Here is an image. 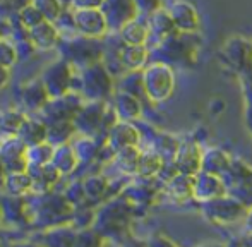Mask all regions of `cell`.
Returning <instances> with one entry per match:
<instances>
[{"mask_svg": "<svg viewBox=\"0 0 252 247\" xmlns=\"http://www.w3.org/2000/svg\"><path fill=\"white\" fill-rule=\"evenodd\" d=\"M115 90V76L110 72V69L103 61L90 63V65L76 70L74 91H77L84 100L108 101L113 96Z\"/></svg>", "mask_w": 252, "mask_h": 247, "instance_id": "6da1fadb", "label": "cell"}, {"mask_svg": "<svg viewBox=\"0 0 252 247\" xmlns=\"http://www.w3.org/2000/svg\"><path fill=\"white\" fill-rule=\"evenodd\" d=\"M30 221L40 223L41 227H55L60 223H69L74 218L76 210L65 199L62 192H47V194H30Z\"/></svg>", "mask_w": 252, "mask_h": 247, "instance_id": "7a4b0ae2", "label": "cell"}, {"mask_svg": "<svg viewBox=\"0 0 252 247\" xmlns=\"http://www.w3.org/2000/svg\"><path fill=\"white\" fill-rule=\"evenodd\" d=\"M117 119L112 103L108 101H91L84 100L77 114L74 115L72 124L77 130V136L105 137L106 130L113 125Z\"/></svg>", "mask_w": 252, "mask_h": 247, "instance_id": "3957f363", "label": "cell"}, {"mask_svg": "<svg viewBox=\"0 0 252 247\" xmlns=\"http://www.w3.org/2000/svg\"><path fill=\"white\" fill-rule=\"evenodd\" d=\"M57 54L67 61L76 70L90 65V63L100 62L105 57V45L103 40L86 38L81 34L60 38V43L57 47Z\"/></svg>", "mask_w": 252, "mask_h": 247, "instance_id": "277c9868", "label": "cell"}, {"mask_svg": "<svg viewBox=\"0 0 252 247\" xmlns=\"http://www.w3.org/2000/svg\"><path fill=\"white\" fill-rule=\"evenodd\" d=\"M144 94L153 103L166 101L175 91V74L163 62H150L143 69Z\"/></svg>", "mask_w": 252, "mask_h": 247, "instance_id": "5b68a950", "label": "cell"}, {"mask_svg": "<svg viewBox=\"0 0 252 247\" xmlns=\"http://www.w3.org/2000/svg\"><path fill=\"white\" fill-rule=\"evenodd\" d=\"M47 88L50 98L62 96V94L74 91V81H76V69L62 57L48 62L43 67L41 74L38 76Z\"/></svg>", "mask_w": 252, "mask_h": 247, "instance_id": "8992f818", "label": "cell"}, {"mask_svg": "<svg viewBox=\"0 0 252 247\" xmlns=\"http://www.w3.org/2000/svg\"><path fill=\"white\" fill-rule=\"evenodd\" d=\"M130 211H132V203L126 196L115 197L94 213V230L100 232L103 237L108 232L119 230L120 227H124L129 221Z\"/></svg>", "mask_w": 252, "mask_h": 247, "instance_id": "52a82bcc", "label": "cell"}, {"mask_svg": "<svg viewBox=\"0 0 252 247\" xmlns=\"http://www.w3.org/2000/svg\"><path fill=\"white\" fill-rule=\"evenodd\" d=\"M246 206L242 201L228 196H220L202 203V213L211 223H233L235 220L246 216Z\"/></svg>", "mask_w": 252, "mask_h": 247, "instance_id": "ba28073f", "label": "cell"}, {"mask_svg": "<svg viewBox=\"0 0 252 247\" xmlns=\"http://www.w3.org/2000/svg\"><path fill=\"white\" fill-rule=\"evenodd\" d=\"M83 103L84 98L77 91H69V93L62 94V96L50 98L48 103L45 105V108L38 115L43 119L45 124L67 122L72 121Z\"/></svg>", "mask_w": 252, "mask_h": 247, "instance_id": "9c48e42d", "label": "cell"}, {"mask_svg": "<svg viewBox=\"0 0 252 247\" xmlns=\"http://www.w3.org/2000/svg\"><path fill=\"white\" fill-rule=\"evenodd\" d=\"M101 12L108 23L110 33H119L127 23L139 17V10L134 0H105Z\"/></svg>", "mask_w": 252, "mask_h": 247, "instance_id": "30bf717a", "label": "cell"}, {"mask_svg": "<svg viewBox=\"0 0 252 247\" xmlns=\"http://www.w3.org/2000/svg\"><path fill=\"white\" fill-rule=\"evenodd\" d=\"M77 34L94 40H103L110 33L108 23L103 16L101 9H77L74 10Z\"/></svg>", "mask_w": 252, "mask_h": 247, "instance_id": "8fae6325", "label": "cell"}, {"mask_svg": "<svg viewBox=\"0 0 252 247\" xmlns=\"http://www.w3.org/2000/svg\"><path fill=\"white\" fill-rule=\"evenodd\" d=\"M17 96H19V107L28 115H38L50 100V94H48L47 88L43 86L40 77H34V79L21 84Z\"/></svg>", "mask_w": 252, "mask_h": 247, "instance_id": "7c38bea8", "label": "cell"}, {"mask_svg": "<svg viewBox=\"0 0 252 247\" xmlns=\"http://www.w3.org/2000/svg\"><path fill=\"white\" fill-rule=\"evenodd\" d=\"M139 143L141 132L139 127L134 125V122L117 121L105 134V144L112 154H115L117 151L124 150V148L139 146Z\"/></svg>", "mask_w": 252, "mask_h": 247, "instance_id": "4fadbf2b", "label": "cell"}, {"mask_svg": "<svg viewBox=\"0 0 252 247\" xmlns=\"http://www.w3.org/2000/svg\"><path fill=\"white\" fill-rule=\"evenodd\" d=\"M113 57L122 74L127 70H141L150 63V48L146 45H127L120 41Z\"/></svg>", "mask_w": 252, "mask_h": 247, "instance_id": "5bb4252c", "label": "cell"}, {"mask_svg": "<svg viewBox=\"0 0 252 247\" xmlns=\"http://www.w3.org/2000/svg\"><path fill=\"white\" fill-rule=\"evenodd\" d=\"M26 150L28 146L17 136L0 139V161L7 172L28 170Z\"/></svg>", "mask_w": 252, "mask_h": 247, "instance_id": "9a60e30c", "label": "cell"}, {"mask_svg": "<svg viewBox=\"0 0 252 247\" xmlns=\"http://www.w3.org/2000/svg\"><path fill=\"white\" fill-rule=\"evenodd\" d=\"M201 161L202 150L197 146V143H179L172 163L179 174L194 177L201 172Z\"/></svg>", "mask_w": 252, "mask_h": 247, "instance_id": "2e32d148", "label": "cell"}, {"mask_svg": "<svg viewBox=\"0 0 252 247\" xmlns=\"http://www.w3.org/2000/svg\"><path fill=\"white\" fill-rule=\"evenodd\" d=\"M172 17L175 30L179 33H194L199 28V14L197 9L189 2V0H177L175 3L170 5V9H166Z\"/></svg>", "mask_w": 252, "mask_h": 247, "instance_id": "e0dca14e", "label": "cell"}, {"mask_svg": "<svg viewBox=\"0 0 252 247\" xmlns=\"http://www.w3.org/2000/svg\"><path fill=\"white\" fill-rule=\"evenodd\" d=\"M110 103L119 121L134 122L141 117L143 112V100L122 90H115L113 96L110 98Z\"/></svg>", "mask_w": 252, "mask_h": 247, "instance_id": "ac0fdd59", "label": "cell"}, {"mask_svg": "<svg viewBox=\"0 0 252 247\" xmlns=\"http://www.w3.org/2000/svg\"><path fill=\"white\" fill-rule=\"evenodd\" d=\"M2 220L10 223H30V199L23 196L0 194Z\"/></svg>", "mask_w": 252, "mask_h": 247, "instance_id": "d6986e66", "label": "cell"}, {"mask_svg": "<svg viewBox=\"0 0 252 247\" xmlns=\"http://www.w3.org/2000/svg\"><path fill=\"white\" fill-rule=\"evenodd\" d=\"M30 34V41L34 47L36 52H50L57 50L60 43V33L57 30V26L50 21H43V23L36 24L34 28L28 30Z\"/></svg>", "mask_w": 252, "mask_h": 247, "instance_id": "ffe728a7", "label": "cell"}, {"mask_svg": "<svg viewBox=\"0 0 252 247\" xmlns=\"http://www.w3.org/2000/svg\"><path fill=\"white\" fill-rule=\"evenodd\" d=\"M225 194V184L223 179L218 175L208 174V172H199L194 175V187H192V197L199 199L201 203L209 199H215Z\"/></svg>", "mask_w": 252, "mask_h": 247, "instance_id": "44dd1931", "label": "cell"}, {"mask_svg": "<svg viewBox=\"0 0 252 247\" xmlns=\"http://www.w3.org/2000/svg\"><path fill=\"white\" fill-rule=\"evenodd\" d=\"M146 23H148V30H150V43H148V47H151V45L158 43V41L165 40V38H168V36H172V34L179 33V31L175 30V24H173L168 10L163 9V7L155 10L153 14H150Z\"/></svg>", "mask_w": 252, "mask_h": 247, "instance_id": "7402d4cb", "label": "cell"}, {"mask_svg": "<svg viewBox=\"0 0 252 247\" xmlns=\"http://www.w3.org/2000/svg\"><path fill=\"white\" fill-rule=\"evenodd\" d=\"M28 172H30L31 179H33V190H31V194H36V196L38 194H47L55 190L57 184L63 179L52 163L43 165V167L28 168Z\"/></svg>", "mask_w": 252, "mask_h": 247, "instance_id": "603a6c76", "label": "cell"}, {"mask_svg": "<svg viewBox=\"0 0 252 247\" xmlns=\"http://www.w3.org/2000/svg\"><path fill=\"white\" fill-rule=\"evenodd\" d=\"M77 230L70 223H60L45 228L40 244L45 247H74Z\"/></svg>", "mask_w": 252, "mask_h": 247, "instance_id": "cb8c5ba5", "label": "cell"}, {"mask_svg": "<svg viewBox=\"0 0 252 247\" xmlns=\"http://www.w3.org/2000/svg\"><path fill=\"white\" fill-rule=\"evenodd\" d=\"M50 163L59 170V174L62 175V177H67V175L74 174V172L77 170V167L81 165L72 143L60 144V146L53 148V156H52Z\"/></svg>", "mask_w": 252, "mask_h": 247, "instance_id": "d4e9b609", "label": "cell"}, {"mask_svg": "<svg viewBox=\"0 0 252 247\" xmlns=\"http://www.w3.org/2000/svg\"><path fill=\"white\" fill-rule=\"evenodd\" d=\"M17 137L26 146L43 143V141H47V124L40 115H28L21 125L19 132H17Z\"/></svg>", "mask_w": 252, "mask_h": 247, "instance_id": "484cf974", "label": "cell"}, {"mask_svg": "<svg viewBox=\"0 0 252 247\" xmlns=\"http://www.w3.org/2000/svg\"><path fill=\"white\" fill-rule=\"evenodd\" d=\"M83 187L88 204H94L100 203L101 199H105L106 196H110V192H112V181L108 177H105L103 174H93L88 175L86 179H83Z\"/></svg>", "mask_w": 252, "mask_h": 247, "instance_id": "4316f807", "label": "cell"}, {"mask_svg": "<svg viewBox=\"0 0 252 247\" xmlns=\"http://www.w3.org/2000/svg\"><path fill=\"white\" fill-rule=\"evenodd\" d=\"M232 161L233 160L223 150H220V148H209V150L202 151L201 170L221 177V175L230 168Z\"/></svg>", "mask_w": 252, "mask_h": 247, "instance_id": "83f0119b", "label": "cell"}, {"mask_svg": "<svg viewBox=\"0 0 252 247\" xmlns=\"http://www.w3.org/2000/svg\"><path fill=\"white\" fill-rule=\"evenodd\" d=\"M33 190V179L28 170L19 172H7L5 182H3L2 194H9V196H30Z\"/></svg>", "mask_w": 252, "mask_h": 247, "instance_id": "f1b7e54d", "label": "cell"}, {"mask_svg": "<svg viewBox=\"0 0 252 247\" xmlns=\"http://www.w3.org/2000/svg\"><path fill=\"white\" fill-rule=\"evenodd\" d=\"M28 114L21 107L0 108V139L17 136Z\"/></svg>", "mask_w": 252, "mask_h": 247, "instance_id": "f546056e", "label": "cell"}, {"mask_svg": "<svg viewBox=\"0 0 252 247\" xmlns=\"http://www.w3.org/2000/svg\"><path fill=\"white\" fill-rule=\"evenodd\" d=\"M165 160L161 158V154L156 153L155 150H141L139 160H137V168H136V177L141 179H156L158 174L161 172Z\"/></svg>", "mask_w": 252, "mask_h": 247, "instance_id": "4dcf8cb0", "label": "cell"}, {"mask_svg": "<svg viewBox=\"0 0 252 247\" xmlns=\"http://www.w3.org/2000/svg\"><path fill=\"white\" fill-rule=\"evenodd\" d=\"M119 38L122 43L127 45H146L150 43V30H148L146 21H141L139 17L127 23L122 30L119 31Z\"/></svg>", "mask_w": 252, "mask_h": 247, "instance_id": "1f68e13d", "label": "cell"}, {"mask_svg": "<svg viewBox=\"0 0 252 247\" xmlns=\"http://www.w3.org/2000/svg\"><path fill=\"white\" fill-rule=\"evenodd\" d=\"M194 177L184 174H175L172 179L165 182V192L177 201H184L192 197Z\"/></svg>", "mask_w": 252, "mask_h": 247, "instance_id": "d6a6232c", "label": "cell"}, {"mask_svg": "<svg viewBox=\"0 0 252 247\" xmlns=\"http://www.w3.org/2000/svg\"><path fill=\"white\" fill-rule=\"evenodd\" d=\"M76 136H77V130H76V127H74L72 121L47 124V141L52 146H60V144L72 143Z\"/></svg>", "mask_w": 252, "mask_h": 247, "instance_id": "836d02e7", "label": "cell"}, {"mask_svg": "<svg viewBox=\"0 0 252 247\" xmlns=\"http://www.w3.org/2000/svg\"><path fill=\"white\" fill-rule=\"evenodd\" d=\"M139 146H130L124 148V150L117 151L112 156V163L119 168L122 175H136L137 160H139Z\"/></svg>", "mask_w": 252, "mask_h": 247, "instance_id": "e575fe53", "label": "cell"}, {"mask_svg": "<svg viewBox=\"0 0 252 247\" xmlns=\"http://www.w3.org/2000/svg\"><path fill=\"white\" fill-rule=\"evenodd\" d=\"M53 148H55V146H52L48 141L33 144V146H28V150H26L28 168L43 167V165L50 163L52 156H53Z\"/></svg>", "mask_w": 252, "mask_h": 247, "instance_id": "d590c367", "label": "cell"}, {"mask_svg": "<svg viewBox=\"0 0 252 247\" xmlns=\"http://www.w3.org/2000/svg\"><path fill=\"white\" fill-rule=\"evenodd\" d=\"M30 2L43 14L45 21H50V23H55L60 14L69 7L62 0H30Z\"/></svg>", "mask_w": 252, "mask_h": 247, "instance_id": "8d00e7d4", "label": "cell"}, {"mask_svg": "<svg viewBox=\"0 0 252 247\" xmlns=\"http://www.w3.org/2000/svg\"><path fill=\"white\" fill-rule=\"evenodd\" d=\"M16 17H17V21L26 28V30H31V28H34L36 24H40L45 21L43 14H41L40 10H38L36 7L30 2V0L21 5V9L16 12Z\"/></svg>", "mask_w": 252, "mask_h": 247, "instance_id": "74e56055", "label": "cell"}, {"mask_svg": "<svg viewBox=\"0 0 252 247\" xmlns=\"http://www.w3.org/2000/svg\"><path fill=\"white\" fill-rule=\"evenodd\" d=\"M62 194L65 196V199L72 204V208L76 211L83 210V208L88 204L86 194H84V187H83V179H77V181L67 184V187L63 189Z\"/></svg>", "mask_w": 252, "mask_h": 247, "instance_id": "f35d334b", "label": "cell"}, {"mask_svg": "<svg viewBox=\"0 0 252 247\" xmlns=\"http://www.w3.org/2000/svg\"><path fill=\"white\" fill-rule=\"evenodd\" d=\"M17 62H19V54H17L16 43L5 34L0 40V65L12 69Z\"/></svg>", "mask_w": 252, "mask_h": 247, "instance_id": "ab89813d", "label": "cell"}, {"mask_svg": "<svg viewBox=\"0 0 252 247\" xmlns=\"http://www.w3.org/2000/svg\"><path fill=\"white\" fill-rule=\"evenodd\" d=\"M53 24L57 26V30H59V33H60V36H62V38L77 34L76 19H74V9H72V7H67V9L60 14L59 19H57Z\"/></svg>", "mask_w": 252, "mask_h": 247, "instance_id": "60d3db41", "label": "cell"}, {"mask_svg": "<svg viewBox=\"0 0 252 247\" xmlns=\"http://www.w3.org/2000/svg\"><path fill=\"white\" fill-rule=\"evenodd\" d=\"M101 246H103V235L98 230H94L91 227L77 230L74 247H101Z\"/></svg>", "mask_w": 252, "mask_h": 247, "instance_id": "b9f144b4", "label": "cell"}, {"mask_svg": "<svg viewBox=\"0 0 252 247\" xmlns=\"http://www.w3.org/2000/svg\"><path fill=\"white\" fill-rule=\"evenodd\" d=\"M139 16H150L155 10L161 9V0H134Z\"/></svg>", "mask_w": 252, "mask_h": 247, "instance_id": "7bdbcfd3", "label": "cell"}, {"mask_svg": "<svg viewBox=\"0 0 252 247\" xmlns=\"http://www.w3.org/2000/svg\"><path fill=\"white\" fill-rule=\"evenodd\" d=\"M105 0H70V5L74 10L77 9H101Z\"/></svg>", "mask_w": 252, "mask_h": 247, "instance_id": "ee69618b", "label": "cell"}, {"mask_svg": "<svg viewBox=\"0 0 252 247\" xmlns=\"http://www.w3.org/2000/svg\"><path fill=\"white\" fill-rule=\"evenodd\" d=\"M146 247H177V246L163 234H155L153 237H150Z\"/></svg>", "mask_w": 252, "mask_h": 247, "instance_id": "f6af8a7d", "label": "cell"}, {"mask_svg": "<svg viewBox=\"0 0 252 247\" xmlns=\"http://www.w3.org/2000/svg\"><path fill=\"white\" fill-rule=\"evenodd\" d=\"M10 70L12 69H9V67L0 65V91H2L3 88H7V84L10 83V77H12Z\"/></svg>", "mask_w": 252, "mask_h": 247, "instance_id": "bcb514c9", "label": "cell"}, {"mask_svg": "<svg viewBox=\"0 0 252 247\" xmlns=\"http://www.w3.org/2000/svg\"><path fill=\"white\" fill-rule=\"evenodd\" d=\"M244 218H246V227H247V230L252 232V208L246 211V216H244Z\"/></svg>", "mask_w": 252, "mask_h": 247, "instance_id": "7dc6e473", "label": "cell"}, {"mask_svg": "<svg viewBox=\"0 0 252 247\" xmlns=\"http://www.w3.org/2000/svg\"><path fill=\"white\" fill-rule=\"evenodd\" d=\"M5 175H7V170L5 167L2 165V161H0V192H2L3 189V182H5Z\"/></svg>", "mask_w": 252, "mask_h": 247, "instance_id": "c3c4849f", "label": "cell"}, {"mask_svg": "<svg viewBox=\"0 0 252 247\" xmlns=\"http://www.w3.org/2000/svg\"><path fill=\"white\" fill-rule=\"evenodd\" d=\"M242 247H252V232H249V234L242 239Z\"/></svg>", "mask_w": 252, "mask_h": 247, "instance_id": "681fc988", "label": "cell"}, {"mask_svg": "<svg viewBox=\"0 0 252 247\" xmlns=\"http://www.w3.org/2000/svg\"><path fill=\"white\" fill-rule=\"evenodd\" d=\"M247 125H249V129L252 130V107L247 110Z\"/></svg>", "mask_w": 252, "mask_h": 247, "instance_id": "f907efd6", "label": "cell"}, {"mask_svg": "<svg viewBox=\"0 0 252 247\" xmlns=\"http://www.w3.org/2000/svg\"><path fill=\"white\" fill-rule=\"evenodd\" d=\"M14 247H45V246H41V244H28V242H24V244H17Z\"/></svg>", "mask_w": 252, "mask_h": 247, "instance_id": "816d5d0a", "label": "cell"}, {"mask_svg": "<svg viewBox=\"0 0 252 247\" xmlns=\"http://www.w3.org/2000/svg\"><path fill=\"white\" fill-rule=\"evenodd\" d=\"M204 247H225V246H220V244H209V246H204Z\"/></svg>", "mask_w": 252, "mask_h": 247, "instance_id": "f5cc1de1", "label": "cell"}, {"mask_svg": "<svg viewBox=\"0 0 252 247\" xmlns=\"http://www.w3.org/2000/svg\"><path fill=\"white\" fill-rule=\"evenodd\" d=\"M9 2H14V0H0V5H2V3H9Z\"/></svg>", "mask_w": 252, "mask_h": 247, "instance_id": "db71d44e", "label": "cell"}, {"mask_svg": "<svg viewBox=\"0 0 252 247\" xmlns=\"http://www.w3.org/2000/svg\"><path fill=\"white\" fill-rule=\"evenodd\" d=\"M63 3H65V5H70V0H62Z\"/></svg>", "mask_w": 252, "mask_h": 247, "instance_id": "11a10c76", "label": "cell"}, {"mask_svg": "<svg viewBox=\"0 0 252 247\" xmlns=\"http://www.w3.org/2000/svg\"><path fill=\"white\" fill-rule=\"evenodd\" d=\"M2 36H5V33H3V31L0 30V40H2Z\"/></svg>", "mask_w": 252, "mask_h": 247, "instance_id": "9f6ffc18", "label": "cell"}, {"mask_svg": "<svg viewBox=\"0 0 252 247\" xmlns=\"http://www.w3.org/2000/svg\"><path fill=\"white\" fill-rule=\"evenodd\" d=\"M2 194V192H0ZM0 221H2V208H0Z\"/></svg>", "mask_w": 252, "mask_h": 247, "instance_id": "6f0895ef", "label": "cell"}]
</instances>
